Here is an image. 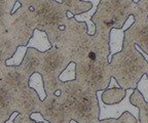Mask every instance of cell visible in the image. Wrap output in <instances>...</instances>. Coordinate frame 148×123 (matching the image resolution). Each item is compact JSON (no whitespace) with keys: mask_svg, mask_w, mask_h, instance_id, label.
Here are the masks:
<instances>
[{"mask_svg":"<svg viewBox=\"0 0 148 123\" xmlns=\"http://www.w3.org/2000/svg\"><path fill=\"white\" fill-rule=\"evenodd\" d=\"M61 98L68 105L72 119L79 123H97L100 105L97 91L80 85L76 80L63 82Z\"/></svg>","mask_w":148,"mask_h":123,"instance_id":"obj_1","label":"cell"},{"mask_svg":"<svg viewBox=\"0 0 148 123\" xmlns=\"http://www.w3.org/2000/svg\"><path fill=\"white\" fill-rule=\"evenodd\" d=\"M110 68L121 88L136 89L140 79L147 73L148 62L137 50L136 44L125 40L123 50L113 56Z\"/></svg>","mask_w":148,"mask_h":123,"instance_id":"obj_2","label":"cell"},{"mask_svg":"<svg viewBox=\"0 0 148 123\" xmlns=\"http://www.w3.org/2000/svg\"><path fill=\"white\" fill-rule=\"evenodd\" d=\"M136 4L133 0H101L92 19L96 32L109 38L112 29L123 28L129 16H134Z\"/></svg>","mask_w":148,"mask_h":123,"instance_id":"obj_3","label":"cell"},{"mask_svg":"<svg viewBox=\"0 0 148 123\" xmlns=\"http://www.w3.org/2000/svg\"><path fill=\"white\" fill-rule=\"evenodd\" d=\"M71 62V56L66 49L53 46L44 52L39 73L43 77L46 94H55L60 90L63 82L59 77Z\"/></svg>","mask_w":148,"mask_h":123,"instance_id":"obj_4","label":"cell"},{"mask_svg":"<svg viewBox=\"0 0 148 123\" xmlns=\"http://www.w3.org/2000/svg\"><path fill=\"white\" fill-rule=\"evenodd\" d=\"M112 72L108 60H84L76 64V81L94 91L108 88Z\"/></svg>","mask_w":148,"mask_h":123,"instance_id":"obj_5","label":"cell"},{"mask_svg":"<svg viewBox=\"0 0 148 123\" xmlns=\"http://www.w3.org/2000/svg\"><path fill=\"white\" fill-rule=\"evenodd\" d=\"M38 20L35 12L26 6H22L12 14L3 24H0V33L5 32L18 45H27L37 29Z\"/></svg>","mask_w":148,"mask_h":123,"instance_id":"obj_6","label":"cell"},{"mask_svg":"<svg viewBox=\"0 0 148 123\" xmlns=\"http://www.w3.org/2000/svg\"><path fill=\"white\" fill-rule=\"evenodd\" d=\"M67 12L68 10L62 3L53 0H46L35 12L38 20L37 29L46 33H51L58 29L64 30L69 21Z\"/></svg>","mask_w":148,"mask_h":123,"instance_id":"obj_7","label":"cell"},{"mask_svg":"<svg viewBox=\"0 0 148 123\" xmlns=\"http://www.w3.org/2000/svg\"><path fill=\"white\" fill-rule=\"evenodd\" d=\"M135 89L130 88L127 89V94H125V99L121 102L116 103V104L108 105L105 104L102 100V94L105 90H99L97 91L98 99H99V105H100V115H99V120H104V119H118L125 112H130L133 114L136 119L138 120L140 119V110L137 106L133 105L131 103V96H132L133 92Z\"/></svg>","mask_w":148,"mask_h":123,"instance_id":"obj_8","label":"cell"},{"mask_svg":"<svg viewBox=\"0 0 148 123\" xmlns=\"http://www.w3.org/2000/svg\"><path fill=\"white\" fill-rule=\"evenodd\" d=\"M42 115L51 123H70L72 115L61 95L47 94L42 104Z\"/></svg>","mask_w":148,"mask_h":123,"instance_id":"obj_9","label":"cell"},{"mask_svg":"<svg viewBox=\"0 0 148 123\" xmlns=\"http://www.w3.org/2000/svg\"><path fill=\"white\" fill-rule=\"evenodd\" d=\"M43 101L30 86L16 92V112L31 117L34 112H41Z\"/></svg>","mask_w":148,"mask_h":123,"instance_id":"obj_10","label":"cell"},{"mask_svg":"<svg viewBox=\"0 0 148 123\" xmlns=\"http://www.w3.org/2000/svg\"><path fill=\"white\" fill-rule=\"evenodd\" d=\"M125 40L139 45L148 54V16H135V23L127 30Z\"/></svg>","mask_w":148,"mask_h":123,"instance_id":"obj_11","label":"cell"},{"mask_svg":"<svg viewBox=\"0 0 148 123\" xmlns=\"http://www.w3.org/2000/svg\"><path fill=\"white\" fill-rule=\"evenodd\" d=\"M0 80H3L16 92L29 86V78L25 76L18 66L0 65Z\"/></svg>","mask_w":148,"mask_h":123,"instance_id":"obj_12","label":"cell"},{"mask_svg":"<svg viewBox=\"0 0 148 123\" xmlns=\"http://www.w3.org/2000/svg\"><path fill=\"white\" fill-rule=\"evenodd\" d=\"M16 91L0 80V123H5L16 112Z\"/></svg>","mask_w":148,"mask_h":123,"instance_id":"obj_13","label":"cell"},{"mask_svg":"<svg viewBox=\"0 0 148 123\" xmlns=\"http://www.w3.org/2000/svg\"><path fill=\"white\" fill-rule=\"evenodd\" d=\"M135 23V16H130L129 19L125 23L123 28H114L111 30L110 32V37H109V46H110V54L108 56V60L111 62L112 58L114 54H118L123 50V43H125V32L127 29H130Z\"/></svg>","mask_w":148,"mask_h":123,"instance_id":"obj_14","label":"cell"},{"mask_svg":"<svg viewBox=\"0 0 148 123\" xmlns=\"http://www.w3.org/2000/svg\"><path fill=\"white\" fill-rule=\"evenodd\" d=\"M43 56L44 52H41L38 49L33 48V47H29L28 48L23 63L21 64V66H18L20 69L22 70V72L25 74V76L27 78L30 79V77L34 73L40 71Z\"/></svg>","mask_w":148,"mask_h":123,"instance_id":"obj_15","label":"cell"},{"mask_svg":"<svg viewBox=\"0 0 148 123\" xmlns=\"http://www.w3.org/2000/svg\"><path fill=\"white\" fill-rule=\"evenodd\" d=\"M18 46V42L8 34L5 32L0 33V65L6 64V60L14 56Z\"/></svg>","mask_w":148,"mask_h":123,"instance_id":"obj_16","label":"cell"},{"mask_svg":"<svg viewBox=\"0 0 148 123\" xmlns=\"http://www.w3.org/2000/svg\"><path fill=\"white\" fill-rule=\"evenodd\" d=\"M28 48L29 47H33V48L38 49L41 52H46L47 50L53 47L51 41L49 39V36L46 34V32L41 31L39 29H36L34 31L33 37L30 39V41L28 42L27 44Z\"/></svg>","mask_w":148,"mask_h":123,"instance_id":"obj_17","label":"cell"},{"mask_svg":"<svg viewBox=\"0 0 148 123\" xmlns=\"http://www.w3.org/2000/svg\"><path fill=\"white\" fill-rule=\"evenodd\" d=\"M131 103L140 110V119L139 123H148V102L144 100L143 95L138 89H135L131 96Z\"/></svg>","mask_w":148,"mask_h":123,"instance_id":"obj_18","label":"cell"},{"mask_svg":"<svg viewBox=\"0 0 148 123\" xmlns=\"http://www.w3.org/2000/svg\"><path fill=\"white\" fill-rule=\"evenodd\" d=\"M62 4L68 12H72L74 16L88 12L92 6L90 2L83 0H63Z\"/></svg>","mask_w":148,"mask_h":123,"instance_id":"obj_19","label":"cell"},{"mask_svg":"<svg viewBox=\"0 0 148 123\" xmlns=\"http://www.w3.org/2000/svg\"><path fill=\"white\" fill-rule=\"evenodd\" d=\"M125 94H127V90L121 87L118 88H108L103 92L102 94V100L105 104L112 105L119 103L125 99Z\"/></svg>","mask_w":148,"mask_h":123,"instance_id":"obj_20","label":"cell"},{"mask_svg":"<svg viewBox=\"0 0 148 123\" xmlns=\"http://www.w3.org/2000/svg\"><path fill=\"white\" fill-rule=\"evenodd\" d=\"M29 86L33 88L39 95L41 101H44L47 96L45 91V86H44V80L42 75L39 72H36L30 77L29 79Z\"/></svg>","mask_w":148,"mask_h":123,"instance_id":"obj_21","label":"cell"},{"mask_svg":"<svg viewBox=\"0 0 148 123\" xmlns=\"http://www.w3.org/2000/svg\"><path fill=\"white\" fill-rule=\"evenodd\" d=\"M18 0H0V24L6 22L12 16V10Z\"/></svg>","mask_w":148,"mask_h":123,"instance_id":"obj_22","label":"cell"},{"mask_svg":"<svg viewBox=\"0 0 148 123\" xmlns=\"http://www.w3.org/2000/svg\"><path fill=\"white\" fill-rule=\"evenodd\" d=\"M27 50H28L27 45H21V46H18L16 51V54H14V56L6 60V65L7 66H21V64L23 63L24 58H25V56H26V54H27Z\"/></svg>","mask_w":148,"mask_h":123,"instance_id":"obj_23","label":"cell"},{"mask_svg":"<svg viewBox=\"0 0 148 123\" xmlns=\"http://www.w3.org/2000/svg\"><path fill=\"white\" fill-rule=\"evenodd\" d=\"M62 82H68V81H74L76 80V63L71 62L67 68L61 73L59 77Z\"/></svg>","mask_w":148,"mask_h":123,"instance_id":"obj_24","label":"cell"},{"mask_svg":"<svg viewBox=\"0 0 148 123\" xmlns=\"http://www.w3.org/2000/svg\"><path fill=\"white\" fill-rule=\"evenodd\" d=\"M137 89H138L141 94L143 95L144 100L148 102V76L147 74H144L142 78L140 79V81L138 82L137 85Z\"/></svg>","mask_w":148,"mask_h":123,"instance_id":"obj_25","label":"cell"},{"mask_svg":"<svg viewBox=\"0 0 148 123\" xmlns=\"http://www.w3.org/2000/svg\"><path fill=\"white\" fill-rule=\"evenodd\" d=\"M134 16H148V0H140L137 3Z\"/></svg>","mask_w":148,"mask_h":123,"instance_id":"obj_26","label":"cell"},{"mask_svg":"<svg viewBox=\"0 0 148 123\" xmlns=\"http://www.w3.org/2000/svg\"><path fill=\"white\" fill-rule=\"evenodd\" d=\"M22 3L23 6H26L28 8H30L33 12H36L46 0H18Z\"/></svg>","mask_w":148,"mask_h":123,"instance_id":"obj_27","label":"cell"},{"mask_svg":"<svg viewBox=\"0 0 148 123\" xmlns=\"http://www.w3.org/2000/svg\"><path fill=\"white\" fill-rule=\"evenodd\" d=\"M116 123H138V120L130 112H125L119 118L116 119Z\"/></svg>","mask_w":148,"mask_h":123,"instance_id":"obj_28","label":"cell"},{"mask_svg":"<svg viewBox=\"0 0 148 123\" xmlns=\"http://www.w3.org/2000/svg\"><path fill=\"white\" fill-rule=\"evenodd\" d=\"M31 119L35 121L36 123H39V122H42V123H51L49 120H46L44 118V116L42 115L41 112H34V113L31 115Z\"/></svg>","mask_w":148,"mask_h":123,"instance_id":"obj_29","label":"cell"},{"mask_svg":"<svg viewBox=\"0 0 148 123\" xmlns=\"http://www.w3.org/2000/svg\"><path fill=\"white\" fill-rule=\"evenodd\" d=\"M14 123H36L31 117H27L23 114H18L14 119Z\"/></svg>","mask_w":148,"mask_h":123,"instance_id":"obj_30","label":"cell"},{"mask_svg":"<svg viewBox=\"0 0 148 123\" xmlns=\"http://www.w3.org/2000/svg\"><path fill=\"white\" fill-rule=\"evenodd\" d=\"M118 88V87H120V85H119V83L117 82V80L115 79V77H111V79H110V83H109V86H108V88ZM107 88V89H108Z\"/></svg>","mask_w":148,"mask_h":123,"instance_id":"obj_31","label":"cell"},{"mask_svg":"<svg viewBox=\"0 0 148 123\" xmlns=\"http://www.w3.org/2000/svg\"><path fill=\"white\" fill-rule=\"evenodd\" d=\"M18 114H20L18 112H14V113L12 115V117H10V118H9L5 123H14V119H16V117L18 116Z\"/></svg>","mask_w":148,"mask_h":123,"instance_id":"obj_32","label":"cell"},{"mask_svg":"<svg viewBox=\"0 0 148 123\" xmlns=\"http://www.w3.org/2000/svg\"><path fill=\"white\" fill-rule=\"evenodd\" d=\"M97 123H116V119H114V118L104 119V120H99Z\"/></svg>","mask_w":148,"mask_h":123,"instance_id":"obj_33","label":"cell"},{"mask_svg":"<svg viewBox=\"0 0 148 123\" xmlns=\"http://www.w3.org/2000/svg\"><path fill=\"white\" fill-rule=\"evenodd\" d=\"M67 16H68V18H69V19H71V18H74V14H72V12H67Z\"/></svg>","mask_w":148,"mask_h":123,"instance_id":"obj_34","label":"cell"},{"mask_svg":"<svg viewBox=\"0 0 148 123\" xmlns=\"http://www.w3.org/2000/svg\"><path fill=\"white\" fill-rule=\"evenodd\" d=\"M70 123H79V122H77L76 120H74V119H72V120L70 121Z\"/></svg>","mask_w":148,"mask_h":123,"instance_id":"obj_35","label":"cell"},{"mask_svg":"<svg viewBox=\"0 0 148 123\" xmlns=\"http://www.w3.org/2000/svg\"><path fill=\"white\" fill-rule=\"evenodd\" d=\"M53 1H57V2H59V3H62L63 2V0H53Z\"/></svg>","mask_w":148,"mask_h":123,"instance_id":"obj_36","label":"cell"},{"mask_svg":"<svg viewBox=\"0 0 148 123\" xmlns=\"http://www.w3.org/2000/svg\"><path fill=\"white\" fill-rule=\"evenodd\" d=\"M133 1H134V2H136V3H138L139 1H140V0H133Z\"/></svg>","mask_w":148,"mask_h":123,"instance_id":"obj_37","label":"cell"},{"mask_svg":"<svg viewBox=\"0 0 148 123\" xmlns=\"http://www.w3.org/2000/svg\"><path fill=\"white\" fill-rule=\"evenodd\" d=\"M146 74H147V76H148V69H147V73H146Z\"/></svg>","mask_w":148,"mask_h":123,"instance_id":"obj_38","label":"cell"},{"mask_svg":"<svg viewBox=\"0 0 148 123\" xmlns=\"http://www.w3.org/2000/svg\"><path fill=\"white\" fill-rule=\"evenodd\" d=\"M39 123H42V122H39Z\"/></svg>","mask_w":148,"mask_h":123,"instance_id":"obj_39","label":"cell"}]
</instances>
